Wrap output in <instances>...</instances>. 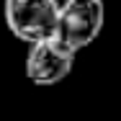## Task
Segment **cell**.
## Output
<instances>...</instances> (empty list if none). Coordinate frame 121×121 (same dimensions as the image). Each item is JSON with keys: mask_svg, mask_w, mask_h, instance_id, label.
I'll use <instances>...</instances> for the list:
<instances>
[{"mask_svg": "<svg viewBox=\"0 0 121 121\" xmlns=\"http://www.w3.org/2000/svg\"><path fill=\"white\" fill-rule=\"evenodd\" d=\"M103 23H106L103 0H65L59 13L57 39L72 52H80L98 39Z\"/></svg>", "mask_w": 121, "mask_h": 121, "instance_id": "obj_2", "label": "cell"}, {"mask_svg": "<svg viewBox=\"0 0 121 121\" xmlns=\"http://www.w3.org/2000/svg\"><path fill=\"white\" fill-rule=\"evenodd\" d=\"M62 5L57 0H5V23L16 39L36 44L57 36Z\"/></svg>", "mask_w": 121, "mask_h": 121, "instance_id": "obj_1", "label": "cell"}, {"mask_svg": "<svg viewBox=\"0 0 121 121\" xmlns=\"http://www.w3.org/2000/svg\"><path fill=\"white\" fill-rule=\"evenodd\" d=\"M75 54L77 52L65 47L57 36L36 41V44H31L28 57H26V75L34 85H44V88L57 85L72 72Z\"/></svg>", "mask_w": 121, "mask_h": 121, "instance_id": "obj_3", "label": "cell"}]
</instances>
